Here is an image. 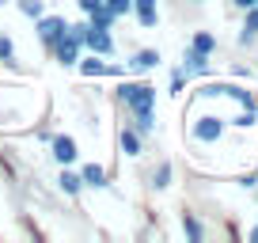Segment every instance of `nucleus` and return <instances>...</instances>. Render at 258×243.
I'll return each instance as SVG.
<instances>
[{
  "instance_id": "423d86ee",
  "label": "nucleus",
  "mask_w": 258,
  "mask_h": 243,
  "mask_svg": "<svg viewBox=\"0 0 258 243\" xmlns=\"http://www.w3.org/2000/svg\"><path fill=\"white\" fill-rule=\"evenodd\" d=\"M160 65V49H137L129 57V73H152Z\"/></svg>"
},
{
  "instance_id": "1a4fd4ad",
  "label": "nucleus",
  "mask_w": 258,
  "mask_h": 243,
  "mask_svg": "<svg viewBox=\"0 0 258 243\" xmlns=\"http://www.w3.org/2000/svg\"><path fill=\"white\" fill-rule=\"evenodd\" d=\"M80 178H84V187H95V190L106 187V171H103V163H84V167H80Z\"/></svg>"
},
{
  "instance_id": "f8f14e48",
  "label": "nucleus",
  "mask_w": 258,
  "mask_h": 243,
  "mask_svg": "<svg viewBox=\"0 0 258 243\" xmlns=\"http://www.w3.org/2000/svg\"><path fill=\"white\" fill-rule=\"evenodd\" d=\"M121 152H125V156H141V133L137 130L121 133Z\"/></svg>"
},
{
  "instance_id": "aec40b11",
  "label": "nucleus",
  "mask_w": 258,
  "mask_h": 243,
  "mask_svg": "<svg viewBox=\"0 0 258 243\" xmlns=\"http://www.w3.org/2000/svg\"><path fill=\"white\" fill-rule=\"evenodd\" d=\"M76 4H80V12H91V8H99L103 0H76Z\"/></svg>"
},
{
  "instance_id": "f3484780",
  "label": "nucleus",
  "mask_w": 258,
  "mask_h": 243,
  "mask_svg": "<svg viewBox=\"0 0 258 243\" xmlns=\"http://www.w3.org/2000/svg\"><path fill=\"white\" fill-rule=\"evenodd\" d=\"M167 183H171V163H160V171L152 175V187H156V190H163Z\"/></svg>"
},
{
  "instance_id": "39448f33",
  "label": "nucleus",
  "mask_w": 258,
  "mask_h": 243,
  "mask_svg": "<svg viewBox=\"0 0 258 243\" xmlns=\"http://www.w3.org/2000/svg\"><path fill=\"white\" fill-rule=\"evenodd\" d=\"M182 73L186 76H205L209 73V53H202V49H186V57H182Z\"/></svg>"
},
{
  "instance_id": "6e6552de",
  "label": "nucleus",
  "mask_w": 258,
  "mask_h": 243,
  "mask_svg": "<svg viewBox=\"0 0 258 243\" xmlns=\"http://www.w3.org/2000/svg\"><path fill=\"white\" fill-rule=\"evenodd\" d=\"M76 65H80V73H84V76H110V65H106V61H103L99 53H88V57H80Z\"/></svg>"
},
{
  "instance_id": "2eb2a0df",
  "label": "nucleus",
  "mask_w": 258,
  "mask_h": 243,
  "mask_svg": "<svg viewBox=\"0 0 258 243\" xmlns=\"http://www.w3.org/2000/svg\"><path fill=\"white\" fill-rule=\"evenodd\" d=\"M19 12H23V16H31V19H38L42 12H46V4H42V0H19Z\"/></svg>"
},
{
  "instance_id": "20e7f679",
  "label": "nucleus",
  "mask_w": 258,
  "mask_h": 243,
  "mask_svg": "<svg viewBox=\"0 0 258 243\" xmlns=\"http://www.w3.org/2000/svg\"><path fill=\"white\" fill-rule=\"evenodd\" d=\"M49 148H53V160H57V163H64V167H73L76 156H80V152H76V141L69 137V133H57V137L49 141Z\"/></svg>"
},
{
  "instance_id": "a211bd4d",
  "label": "nucleus",
  "mask_w": 258,
  "mask_h": 243,
  "mask_svg": "<svg viewBox=\"0 0 258 243\" xmlns=\"http://www.w3.org/2000/svg\"><path fill=\"white\" fill-rule=\"evenodd\" d=\"M182 228H186V235H190V239H202V235H205V228L198 224L194 217H182Z\"/></svg>"
},
{
  "instance_id": "7ed1b4c3",
  "label": "nucleus",
  "mask_w": 258,
  "mask_h": 243,
  "mask_svg": "<svg viewBox=\"0 0 258 243\" xmlns=\"http://www.w3.org/2000/svg\"><path fill=\"white\" fill-rule=\"evenodd\" d=\"M84 49H91V53H99V57H114V34L103 31V27H91V23H88Z\"/></svg>"
},
{
  "instance_id": "ddd939ff",
  "label": "nucleus",
  "mask_w": 258,
  "mask_h": 243,
  "mask_svg": "<svg viewBox=\"0 0 258 243\" xmlns=\"http://www.w3.org/2000/svg\"><path fill=\"white\" fill-rule=\"evenodd\" d=\"M103 8L110 12L114 19H121V16H129V12H133V0H103Z\"/></svg>"
},
{
  "instance_id": "dca6fc26",
  "label": "nucleus",
  "mask_w": 258,
  "mask_h": 243,
  "mask_svg": "<svg viewBox=\"0 0 258 243\" xmlns=\"http://www.w3.org/2000/svg\"><path fill=\"white\" fill-rule=\"evenodd\" d=\"M190 46H194V49H202V53H213V49H217V38H213V34H194Z\"/></svg>"
},
{
  "instance_id": "9b49d317",
  "label": "nucleus",
  "mask_w": 258,
  "mask_h": 243,
  "mask_svg": "<svg viewBox=\"0 0 258 243\" xmlns=\"http://www.w3.org/2000/svg\"><path fill=\"white\" fill-rule=\"evenodd\" d=\"M57 183H61V190H64V194H80V190H84L80 171H61V178H57Z\"/></svg>"
},
{
  "instance_id": "6ab92c4d",
  "label": "nucleus",
  "mask_w": 258,
  "mask_h": 243,
  "mask_svg": "<svg viewBox=\"0 0 258 243\" xmlns=\"http://www.w3.org/2000/svg\"><path fill=\"white\" fill-rule=\"evenodd\" d=\"M0 61H12V38L0 34Z\"/></svg>"
},
{
  "instance_id": "9d476101",
  "label": "nucleus",
  "mask_w": 258,
  "mask_h": 243,
  "mask_svg": "<svg viewBox=\"0 0 258 243\" xmlns=\"http://www.w3.org/2000/svg\"><path fill=\"white\" fill-rule=\"evenodd\" d=\"M133 16L141 19V27H156V19H160L156 0H133Z\"/></svg>"
},
{
  "instance_id": "412c9836",
  "label": "nucleus",
  "mask_w": 258,
  "mask_h": 243,
  "mask_svg": "<svg viewBox=\"0 0 258 243\" xmlns=\"http://www.w3.org/2000/svg\"><path fill=\"white\" fill-rule=\"evenodd\" d=\"M250 239H254V243H258V228H254V232H250Z\"/></svg>"
},
{
  "instance_id": "f03ea898",
  "label": "nucleus",
  "mask_w": 258,
  "mask_h": 243,
  "mask_svg": "<svg viewBox=\"0 0 258 243\" xmlns=\"http://www.w3.org/2000/svg\"><path fill=\"white\" fill-rule=\"evenodd\" d=\"M64 31H69V19L64 16H46V12H42V16L34 19V34H38V42L46 49H53V42L61 38Z\"/></svg>"
},
{
  "instance_id": "4468645a",
  "label": "nucleus",
  "mask_w": 258,
  "mask_h": 243,
  "mask_svg": "<svg viewBox=\"0 0 258 243\" xmlns=\"http://www.w3.org/2000/svg\"><path fill=\"white\" fill-rule=\"evenodd\" d=\"M254 34H258V4H254V8H247V23H243V38L239 42H250Z\"/></svg>"
},
{
  "instance_id": "f257e3e1",
  "label": "nucleus",
  "mask_w": 258,
  "mask_h": 243,
  "mask_svg": "<svg viewBox=\"0 0 258 243\" xmlns=\"http://www.w3.org/2000/svg\"><path fill=\"white\" fill-rule=\"evenodd\" d=\"M118 99L133 114H145V110L156 106V88L152 84H118Z\"/></svg>"
},
{
  "instance_id": "0eeeda50",
  "label": "nucleus",
  "mask_w": 258,
  "mask_h": 243,
  "mask_svg": "<svg viewBox=\"0 0 258 243\" xmlns=\"http://www.w3.org/2000/svg\"><path fill=\"white\" fill-rule=\"evenodd\" d=\"M220 133H224V122H220V118H198V126H194V137L205 141V145L217 141Z\"/></svg>"
}]
</instances>
